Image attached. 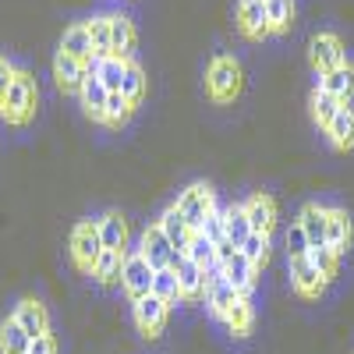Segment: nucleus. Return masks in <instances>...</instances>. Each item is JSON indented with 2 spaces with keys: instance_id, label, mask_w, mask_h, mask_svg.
Masks as SVG:
<instances>
[{
  "instance_id": "obj_43",
  "label": "nucleus",
  "mask_w": 354,
  "mask_h": 354,
  "mask_svg": "<svg viewBox=\"0 0 354 354\" xmlns=\"http://www.w3.org/2000/svg\"><path fill=\"white\" fill-rule=\"evenodd\" d=\"M28 354H57V340H53V333L36 337L32 344H28Z\"/></svg>"
},
{
  "instance_id": "obj_19",
  "label": "nucleus",
  "mask_w": 354,
  "mask_h": 354,
  "mask_svg": "<svg viewBox=\"0 0 354 354\" xmlns=\"http://www.w3.org/2000/svg\"><path fill=\"white\" fill-rule=\"evenodd\" d=\"M351 238H354V227H351V216L340 205H326V245L344 259V252L351 248Z\"/></svg>"
},
{
  "instance_id": "obj_36",
  "label": "nucleus",
  "mask_w": 354,
  "mask_h": 354,
  "mask_svg": "<svg viewBox=\"0 0 354 354\" xmlns=\"http://www.w3.org/2000/svg\"><path fill=\"white\" fill-rule=\"evenodd\" d=\"M308 259H312V266L319 270V277L326 280V283H333V280H337V273H340V255H337L330 245H322V248H308Z\"/></svg>"
},
{
  "instance_id": "obj_16",
  "label": "nucleus",
  "mask_w": 354,
  "mask_h": 354,
  "mask_svg": "<svg viewBox=\"0 0 354 354\" xmlns=\"http://www.w3.org/2000/svg\"><path fill=\"white\" fill-rule=\"evenodd\" d=\"M138 50V32L135 21L128 15H110V57H121V61H135Z\"/></svg>"
},
{
  "instance_id": "obj_42",
  "label": "nucleus",
  "mask_w": 354,
  "mask_h": 354,
  "mask_svg": "<svg viewBox=\"0 0 354 354\" xmlns=\"http://www.w3.org/2000/svg\"><path fill=\"white\" fill-rule=\"evenodd\" d=\"M11 78H15V64L8 61L4 53H0V106L8 100V88H11Z\"/></svg>"
},
{
  "instance_id": "obj_27",
  "label": "nucleus",
  "mask_w": 354,
  "mask_h": 354,
  "mask_svg": "<svg viewBox=\"0 0 354 354\" xmlns=\"http://www.w3.org/2000/svg\"><path fill=\"white\" fill-rule=\"evenodd\" d=\"M326 135H330V145L337 153H351L354 149V110L351 106H340V113L330 121Z\"/></svg>"
},
{
  "instance_id": "obj_4",
  "label": "nucleus",
  "mask_w": 354,
  "mask_h": 354,
  "mask_svg": "<svg viewBox=\"0 0 354 354\" xmlns=\"http://www.w3.org/2000/svg\"><path fill=\"white\" fill-rule=\"evenodd\" d=\"M103 255V241H100V223L96 220H78L71 230V262L75 270L93 277V266Z\"/></svg>"
},
{
  "instance_id": "obj_28",
  "label": "nucleus",
  "mask_w": 354,
  "mask_h": 354,
  "mask_svg": "<svg viewBox=\"0 0 354 354\" xmlns=\"http://www.w3.org/2000/svg\"><path fill=\"white\" fill-rule=\"evenodd\" d=\"M223 326L234 333V337H248L252 333V326H255V308H252V301H248V294H241L238 301H234V308L227 312V319H223Z\"/></svg>"
},
{
  "instance_id": "obj_8",
  "label": "nucleus",
  "mask_w": 354,
  "mask_h": 354,
  "mask_svg": "<svg viewBox=\"0 0 354 354\" xmlns=\"http://www.w3.org/2000/svg\"><path fill=\"white\" fill-rule=\"evenodd\" d=\"M153 277H156V270L138 255V248H131V252L124 255V270H121V287H124V294H128L131 301L145 298V294H153Z\"/></svg>"
},
{
  "instance_id": "obj_6",
  "label": "nucleus",
  "mask_w": 354,
  "mask_h": 354,
  "mask_svg": "<svg viewBox=\"0 0 354 354\" xmlns=\"http://www.w3.org/2000/svg\"><path fill=\"white\" fill-rule=\"evenodd\" d=\"M308 64H312L315 78H326L330 71L344 68V64H347L344 39H340L337 32H319V36H312V43H308Z\"/></svg>"
},
{
  "instance_id": "obj_22",
  "label": "nucleus",
  "mask_w": 354,
  "mask_h": 354,
  "mask_svg": "<svg viewBox=\"0 0 354 354\" xmlns=\"http://www.w3.org/2000/svg\"><path fill=\"white\" fill-rule=\"evenodd\" d=\"M160 227H163V234H167L170 248H174L177 255H185V252H188V245H192V234H195V230L185 223V216H181V213H177V205H167V209H163Z\"/></svg>"
},
{
  "instance_id": "obj_30",
  "label": "nucleus",
  "mask_w": 354,
  "mask_h": 354,
  "mask_svg": "<svg viewBox=\"0 0 354 354\" xmlns=\"http://www.w3.org/2000/svg\"><path fill=\"white\" fill-rule=\"evenodd\" d=\"M121 270H124V252H106L103 248V255L93 266V277H96L100 287H117L121 283Z\"/></svg>"
},
{
  "instance_id": "obj_12",
  "label": "nucleus",
  "mask_w": 354,
  "mask_h": 354,
  "mask_svg": "<svg viewBox=\"0 0 354 354\" xmlns=\"http://www.w3.org/2000/svg\"><path fill=\"white\" fill-rule=\"evenodd\" d=\"M11 319L25 330V337H28V340H36V337L50 333V312H46V305H43L39 298H21V301L15 305Z\"/></svg>"
},
{
  "instance_id": "obj_21",
  "label": "nucleus",
  "mask_w": 354,
  "mask_h": 354,
  "mask_svg": "<svg viewBox=\"0 0 354 354\" xmlns=\"http://www.w3.org/2000/svg\"><path fill=\"white\" fill-rule=\"evenodd\" d=\"M298 227L305 230L308 248H322V245H326V205H319V202L301 205V213H298Z\"/></svg>"
},
{
  "instance_id": "obj_31",
  "label": "nucleus",
  "mask_w": 354,
  "mask_h": 354,
  "mask_svg": "<svg viewBox=\"0 0 354 354\" xmlns=\"http://www.w3.org/2000/svg\"><path fill=\"white\" fill-rule=\"evenodd\" d=\"M145 93H149V78H145V71H142V64L138 61H128V71H124V85H121V96L138 110L142 106V100H145Z\"/></svg>"
},
{
  "instance_id": "obj_35",
  "label": "nucleus",
  "mask_w": 354,
  "mask_h": 354,
  "mask_svg": "<svg viewBox=\"0 0 354 354\" xmlns=\"http://www.w3.org/2000/svg\"><path fill=\"white\" fill-rule=\"evenodd\" d=\"M195 266H202L205 273L209 270H216V245L205 238V234H192V245H188V252H185Z\"/></svg>"
},
{
  "instance_id": "obj_33",
  "label": "nucleus",
  "mask_w": 354,
  "mask_h": 354,
  "mask_svg": "<svg viewBox=\"0 0 354 354\" xmlns=\"http://www.w3.org/2000/svg\"><path fill=\"white\" fill-rule=\"evenodd\" d=\"M28 340L25 330L18 326L15 319H4L0 322V354H28Z\"/></svg>"
},
{
  "instance_id": "obj_32",
  "label": "nucleus",
  "mask_w": 354,
  "mask_h": 354,
  "mask_svg": "<svg viewBox=\"0 0 354 354\" xmlns=\"http://www.w3.org/2000/svg\"><path fill=\"white\" fill-rule=\"evenodd\" d=\"M266 21H270V36L290 32L294 21V0H266Z\"/></svg>"
},
{
  "instance_id": "obj_10",
  "label": "nucleus",
  "mask_w": 354,
  "mask_h": 354,
  "mask_svg": "<svg viewBox=\"0 0 354 354\" xmlns=\"http://www.w3.org/2000/svg\"><path fill=\"white\" fill-rule=\"evenodd\" d=\"M170 270L177 273V290H181V301H202L205 298V273L202 266H195L188 255H177L170 259Z\"/></svg>"
},
{
  "instance_id": "obj_17",
  "label": "nucleus",
  "mask_w": 354,
  "mask_h": 354,
  "mask_svg": "<svg viewBox=\"0 0 354 354\" xmlns=\"http://www.w3.org/2000/svg\"><path fill=\"white\" fill-rule=\"evenodd\" d=\"M85 78H88L85 64L57 50V57H53V82H57V88H61L64 96H78L82 85H85Z\"/></svg>"
},
{
  "instance_id": "obj_20",
  "label": "nucleus",
  "mask_w": 354,
  "mask_h": 354,
  "mask_svg": "<svg viewBox=\"0 0 354 354\" xmlns=\"http://www.w3.org/2000/svg\"><path fill=\"white\" fill-rule=\"evenodd\" d=\"M96 223H100V241H103L106 252H124V255L131 252V245H128V220L117 209L103 213Z\"/></svg>"
},
{
  "instance_id": "obj_40",
  "label": "nucleus",
  "mask_w": 354,
  "mask_h": 354,
  "mask_svg": "<svg viewBox=\"0 0 354 354\" xmlns=\"http://www.w3.org/2000/svg\"><path fill=\"white\" fill-rule=\"evenodd\" d=\"M301 255H308V238L298 227V220H294L290 230H287V259H301Z\"/></svg>"
},
{
  "instance_id": "obj_7",
  "label": "nucleus",
  "mask_w": 354,
  "mask_h": 354,
  "mask_svg": "<svg viewBox=\"0 0 354 354\" xmlns=\"http://www.w3.org/2000/svg\"><path fill=\"white\" fill-rule=\"evenodd\" d=\"M131 305H135L131 315H135L138 333H142L145 340H156V337L163 333V326H167V319H170V305L160 301L156 294H145V298H138V301H131Z\"/></svg>"
},
{
  "instance_id": "obj_37",
  "label": "nucleus",
  "mask_w": 354,
  "mask_h": 354,
  "mask_svg": "<svg viewBox=\"0 0 354 354\" xmlns=\"http://www.w3.org/2000/svg\"><path fill=\"white\" fill-rule=\"evenodd\" d=\"M88 43L96 57H110V15L88 18Z\"/></svg>"
},
{
  "instance_id": "obj_18",
  "label": "nucleus",
  "mask_w": 354,
  "mask_h": 354,
  "mask_svg": "<svg viewBox=\"0 0 354 354\" xmlns=\"http://www.w3.org/2000/svg\"><path fill=\"white\" fill-rule=\"evenodd\" d=\"M85 71L88 75H96L103 82L106 93H121V85H124V71H128V61H121V57H88L85 61Z\"/></svg>"
},
{
  "instance_id": "obj_13",
  "label": "nucleus",
  "mask_w": 354,
  "mask_h": 354,
  "mask_svg": "<svg viewBox=\"0 0 354 354\" xmlns=\"http://www.w3.org/2000/svg\"><path fill=\"white\" fill-rule=\"evenodd\" d=\"M138 255L153 266V270H163V266H170V259H174V248H170V241H167V234H163V227H160V220L156 223H149L142 230V238H138Z\"/></svg>"
},
{
  "instance_id": "obj_29",
  "label": "nucleus",
  "mask_w": 354,
  "mask_h": 354,
  "mask_svg": "<svg viewBox=\"0 0 354 354\" xmlns=\"http://www.w3.org/2000/svg\"><path fill=\"white\" fill-rule=\"evenodd\" d=\"M248 234H252V227H248V216H245V209H241V202H238V205H223V238H227L234 248H241Z\"/></svg>"
},
{
  "instance_id": "obj_15",
  "label": "nucleus",
  "mask_w": 354,
  "mask_h": 354,
  "mask_svg": "<svg viewBox=\"0 0 354 354\" xmlns=\"http://www.w3.org/2000/svg\"><path fill=\"white\" fill-rule=\"evenodd\" d=\"M238 28L252 43H262L270 36V21H266V0H238Z\"/></svg>"
},
{
  "instance_id": "obj_2",
  "label": "nucleus",
  "mask_w": 354,
  "mask_h": 354,
  "mask_svg": "<svg viewBox=\"0 0 354 354\" xmlns=\"http://www.w3.org/2000/svg\"><path fill=\"white\" fill-rule=\"evenodd\" d=\"M241 85H245L241 64L230 53H216L209 61V71H205V93H209V100L227 106L241 96Z\"/></svg>"
},
{
  "instance_id": "obj_34",
  "label": "nucleus",
  "mask_w": 354,
  "mask_h": 354,
  "mask_svg": "<svg viewBox=\"0 0 354 354\" xmlns=\"http://www.w3.org/2000/svg\"><path fill=\"white\" fill-rule=\"evenodd\" d=\"M131 113H135V106H131L121 93H110V96H106V117H103V128L121 131V128L131 121Z\"/></svg>"
},
{
  "instance_id": "obj_23",
  "label": "nucleus",
  "mask_w": 354,
  "mask_h": 354,
  "mask_svg": "<svg viewBox=\"0 0 354 354\" xmlns=\"http://www.w3.org/2000/svg\"><path fill=\"white\" fill-rule=\"evenodd\" d=\"M106 96H110V93L103 88V82H100L96 75H88L85 85H82V93H78V103H82V110H85L88 121L103 124V117H106Z\"/></svg>"
},
{
  "instance_id": "obj_14",
  "label": "nucleus",
  "mask_w": 354,
  "mask_h": 354,
  "mask_svg": "<svg viewBox=\"0 0 354 354\" xmlns=\"http://www.w3.org/2000/svg\"><path fill=\"white\" fill-rule=\"evenodd\" d=\"M238 298H241V294L220 277V270H209V277H205V305H209V315L223 322L227 312L234 308V301H238Z\"/></svg>"
},
{
  "instance_id": "obj_1",
  "label": "nucleus",
  "mask_w": 354,
  "mask_h": 354,
  "mask_svg": "<svg viewBox=\"0 0 354 354\" xmlns=\"http://www.w3.org/2000/svg\"><path fill=\"white\" fill-rule=\"evenodd\" d=\"M36 110H39V85H36V75L25 71V68H15V78H11V88H8V100L0 106V117H4L8 128H25L36 121Z\"/></svg>"
},
{
  "instance_id": "obj_41",
  "label": "nucleus",
  "mask_w": 354,
  "mask_h": 354,
  "mask_svg": "<svg viewBox=\"0 0 354 354\" xmlns=\"http://www.w3.org/2000/svg\"><path fill=\"white\" fill-rule=\"evenodd\" d=\"M198 234H205V238H209L213 245H220V241H227L223 238V205H216V209L205 216V223H202V230Z\"/></svg>"
},
{
  "instance_id": "obj_39",
  "label": "nucleus",
  "mask_w": 354,
  "mask_h": 354,
  "mask_svg": "<svg viewBox=\"0 0 354 354\" xmlns=\"http://www.w3.org/2000/svg\"><path fill=\"white\" fill-rule=\"evenodd\" d=\"M241 255L255 266V270H262V266L270 262V238H262V234H248L245 245H241Z\"/></svg>"
},
{
  "instance_id": "obj_26",
  "label": "nucleus",
  "mask_w": 354,
  "mask_h": 354,
  "mask_svg": "<svg viewBox=\"0 0 354 354\" xmlns=\"http://www.w3.org/2000/svg\"><path fill=\"white\" fill-rule=\"evenodd\" d=\"M340 106H344V103H337V100L326 93V88H319V85L308 93V113H312V124H315L319 131L330 128V121L340 113Z\"/></svg>"
},
{
  "instance_id": "obj_38",
  "label": "nucleus",
  "mask_w": 354,
  "mask_h": 354,
  "mask_svg": "<svg viewBox=\"0 0 354 354\" xmlns=\"http://www.w3.org/2000/svg\"><path fill=\"white\" fill-rule=\"evenodd\" d=\"M153 294H156L160 301H167V305H177V301H181V290H177V273L170 270V266L156 270V277H153Z\"/></svg>"
},
{
  "instance_id": "obj_11",
  "label": "nucleus",
  "mask_w": 354,
  "mask_h": 354,
  "mask_svg": "<svg viewBox=\"0 0 354 354\" xmlns=\"http://www.w3.org/2000/svg\"><path fill=\"white\" fill-rule=\"evenodd\" d=\"M241 209H245V216H248L252 234H262V238H270L273 227H277V202H273V195L255 192L252 198L241 202Z\"/></svg>"
},
{
  "instance_id": "obj_9",
  "label": "nucleus",
  "mask_w": 354,
  "mask_h": 354,
  "mask_svg": "<svg viewBox=\"0 0 354 354\" xmlns=\"http://www.w3.org/2000/svg\"><path fill=\"white\" fill-rule=\"evenodd\" d=\"M287 273H290V287L301 294L305 301H315V298H322L326 294V280L319 277V270L312 266V259L308 255H301V259H287Z\"/></svg>"
},
{
  "instance_id": "obj_5",
  "label": "nucleus",
  "mask_w": 354,
  "mask_h": 354,
  "mask_svg": "<svg viewBox=\"0 0 354 354\" xmlns=\"http://www.w3.org/2000/svg\"><path fill=\"white\" fill-rule=\"evenodd\" d=\"M177 213L185 216V223L198 234L202 230V223H205V216H209L213 209H216V192L209 188V185H202V181H195V185H188L181 195H177Z\"/></svg>"
},
{
  "instance_id": "obj_25",
  "label": "nucleus",
  "mask_w": 354,
  "mask_h": 354,
  "mask_svg": "<svg viewBox=\"0 0 354 354\" xmlns=\"http://www.w3.org/2000/svg\"><path fill=\"white\" fill-rule=\"evenodd\" d=\"M315 85H319V88H326V93H330L337 103L351 106V100H354V68L344 64V68L330 71L326 78H315Z\"/></svg>"
},
{
  "instance_id": "obj_24",
  "label": "nucleus",
  "mask_w": 354,
  "mask_h": 354,
  "mask_svg": "<svg viewBox=\"0 0 354 354\" xmlns=\"http://www.w3.org/2000/svg\"><path fill=\"white\" fill-rule=\"evenodd\" d=\"M57 50L85 64L88 57H93V43H88V21H75V25H68V28H64V36H61V46H57Z\"/></svg>"
},
{
  "instance_id": "obj_3",
  "label": "nucleus",
  "mask_w": 354,
  "mask_h": 354,
  "mask_svg": "<svg viewBox=\"0 0 354 354\" xmlns=\"http://www.w3.org/2000/svg\"><path fill=\"white\" fill-rule=\"evenodd\" d=\"M216 270H220V277L238 290V294H248L252 287H255V266L241 255V248H234L230 241H220L216 245Z\"/></svg>"
}]
</instances>
